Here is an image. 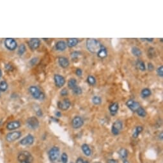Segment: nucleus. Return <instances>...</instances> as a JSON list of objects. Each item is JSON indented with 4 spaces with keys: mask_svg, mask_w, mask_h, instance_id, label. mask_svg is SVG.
I'll return each mask as SVG.
<instances>
[{
    "mask_svg": "<svg viewBox=\"0 0 163 163\" xmlns=\"http://www.w3.org/2000/svg\"><path fill=\"white\" fill-rule=\"evenodd\" d=\"M71 163H72V162H71Z\"/></svg>",
    "mask_w": 163,
    "mask_h": 163,
    "instance_id": "nucleus-48",
    "label": "nucleus"
},
{
    "mask_svg": "<svg viewBox=\"0 0 163 163\" xmlns=\"http://www.w3.org/2000/svg\"><path fill=\"white\" fill-rule=\"evenodd\" d=\"M55 47L56 49L58 51L63 52L64 51L66 50L67 46V43L63 40H59L56 42V45H55Z\"/></svg>",
    "mask_w": 163,
    "mask_h": 163,
    "instance_id": "nucleus-16",
    "label": "nucleus"
},
{
    "mask_svg": "<svg viewBox=\"0 0 163 163\" xmlns=\"http://www.w3.org/2000/svg\"><path fill=\"white\" fill-rule=\"evenodd\" d=\"M79 43V40L76 38H69L67 39V46L70 48H72L75 47Z\"/></svg>",
    "mask_w": 163,
    "mask_h": 163,
    "instance_id": "nucleus-20",
    "label": "nucleus"
},
{
    "mask_svg": "<svg viewBox=\"0 0 163 163\" xmlns=\"http://www.w3.org/2000/svg\"><path fill=\"white\" fill-rule=\"evenodd\" d=\"M37 115L39 116H42V111L41 110H39L38 111H37Z\"/></svg>",
    "mask_w": 163,
    "mask_h": 163,
    "instance_id": "nucleus-44",
    "label": "nucleus"
},
{
    "mask_svg": "<svg viewBox=\"0 0 163 163\" xmlns=\"http://www.w3.org/2000/svg\"><path fill=\"white\" fill-rule=\"evenodd\" d=\"M61 159H62V161L63 163H67L68 161V155L65 153H63L62 155Z\"/></svg>",
    "mask_w": 163,
    "mask_h": 163,
    "instance_id": "nucleus-36",
    "label": "nucleus"
},
{
    "mask_svg": "<svg viewBox=\"0 0 163 163\" xmlns=\"http://www.w3.org/2000/svg\"><path fill=\"white\" fill-rule=\"evenodd\" d=\"M126 106H127L128 108L132 111L136 112V110L140 107L141 105L138 102L136 101L134 99H129L126 102Z\"/></svg>",
    "mask_w": 163,
    "mask_h": 163,
    "instance_id": "nucleus-10",
    "label": "nucleus"
},
{
    "mask_svg": "<svg viewBox=\"0 0 163 163\" xmlns=\"http://www.w3.org/2000/svg\"><path fill=\"white\" fill-rule=\"evenodd\" d=\"M59 155V149L58 146H53L49 151V157L53 162L57 161Z\"/></svg>",
    "mask_w": 163,
    "mask_h": 163,
    "instance_id": "nucleus-5",
    "label": "nucleus"
},
{
    "mask_svg": "<svg viewBox=\"0 0 163 163\" xmlns=\"http://www.w3.org/2000/svg\"><path fill=\"white\" fill-rule=\"evenodd\" d=\"M54 81H55V86L59 88H62L66 83L65 78L62 75L58 74H55L54 75Z\"/></svg>",
    "mask_w": 163,
    "mask_h": 163,
    "instance_id": "nucleus-4",
    "label": "nucleus"
},
{
    "mask_svg": "<svg viewBox=\"0 0 163 163\" xmlns=\"http://www.w3.org/2000/svg\"><path fill=\"white\" fill-rule=\"evenodd\" d=\"M102 44L98 40L95 39H88L86 41V47L87 50L91 53H97L99 51Z\"/></svg>",
    "mask_w": 163,
    "mask_h": 163,
    "instance_id": "nucleus-1",
    "label": "nucleus"
},
{
    "mask_svg": "<svg viewBox=\"0 0 163 163\" xmlns=\"http://www.w3.org/2000/svg\"><path fill=\"white\" fill-rule=\"evenodd\" d=\"M152 95V91L148 88H143L141 91V96L143 99H146Z\"/></svg>",
    "mask_w": 163,
    "mask_h": 163,
    "instance_id": "nucleus-21",
    "label": "nucleus"
},
{
    "mask_svg": "<svg viewBox=\"0 0 163 163\" xmlns=\"http://www.w3.org/2000/svg\"></svg>",
    "mask_w": 163,
    "mask_h": 163,
    "instance_id": "nucleus-49",
    "label": "nucleus"
},
{
    "mask_svg": "<svg viewBox=\"0 0 163 163\" xmlns=\"http://www.w3.org/2000/svg\"><path fill=\"white\" fill-rule=\"evenodd\" d=\"M22 133L20 131H14L8 133L6 136V139L8 142H13L17 140L21 136Z\"/></svg>",
    "mask_w": 163,
    "mask_h": 163,
    "instance_id": "nucleus-12",
    "label": "nucleus"
},
{
    "mask_svg": "<svg viewBox=\"0 0 163 163\" xmlns=\"http://www.w3.org/2000/svg\"><path fill=\"white\" fill-rule=\"evenodd\" d=\"M136 67L139 70H140L141 71H145L146 70V65H145V62H143V61L140 60V59H138L137 60L136 63Z\"/></svg>",
    "mask_w": 163,
    "mask_h": 163,
    "instance_id": "nucleus-23",
    "label": "nucleus"
},
{
    "mask_svg": "<svg viewBox=\"0 0 163 163\" xmlns=\"http://www.w3.org/2000/svg\"><path fill=\"white\" fill-rule=\"evenodd\" d=\"M91 100H92L93 104H95V105H100L102 103V98L99 96H94V97H93Z\"/></svg>",
    "mask_w": 163,
    "mask_h": 163,
    "instance_id": "nucleus-30",
    "label": "nucleus"
},
{
    "mask_svg": "<svg viewBox=\"0 0 163 163\" xmlns=\"http://www.w3.org/2000/svg\"><path fill=\"white\" fill-rule=\"evenodd\" d=\"M28 45L32 51L36 50L40 46V40L38 38H32L28 42Z\"/></svg>",
    "mask_w": 163,
    "mask_h": 163,
    "instance_id": "nucleus-13",
    "label": "nucleus"
},
{
    "mask_svg": "<svg viewBox=\"0 0 163 163\" xmlns=\"http://www.w3.org/2000/svg\"><path fill=\"white\" fill-rule=\"evenodd\" d=\"M81 149H82L83 152L84 154H85L86 156H90L91 154V149H90V146H88L87 144H83V145L81 146Z\"/></svg>",
    "mask_w": 163,
    "mask_h": 163,
    "instance_id": "nucleus-22",
    "label": "nucleus"
},
{
    "mask_svg": "<svg viewBox=\"0 0 163 163\" xmlns=\"http://www.w3.org/2000/svg\"><path fill=\"white\" fill-rule=\"evenodd\" d=\"M68 94V91L67 88H63L62 90L60 91V95L61 96H63V97H65V96H67Z\"/></svg>",
    "mask_w": 163,
    "mask_h": 163,
    "instance_id": "nucleus-37",
    "label": "nucleus"
},
{
    "mask_svg": "<svg viewBox=\"0 0 163 163\" xmlns=\"http://www.w3.org/2000/svg\"><path fill=\"white\" fill-rule=\"evenodd\" d=\"M29 92L35 99L42 100L45 99V94L37 86H31L29 88Z\"/></svg>",
    "mask_w": 163,
    "mask_h": 163,
    "instance_id": "nucleus-2",
    "label": "nucleus"
},
{
    "mask_svg": "<svg viewBox=\"0 0 163 163\" xmlns=\"http://www.w3.org/2000/svg\"><path fill=\"white\" fill-rule=\"evenodd\" d=\"M119 110V104L118 102H113L109 106V111L112 116H114L117 113Z\"/></svg>",
    "mask_w": 163,
    "mask_h": 163,
    "instance_id": "nucleus-17",
    "label": "nucleus"
},
{
    "mask_svg": "<svg viewBox=\"0 0 163 163\" xmlns=\"http://www.w3.org/2000/svg\"><path fill=\"white\" fill-rule=\"evenodd\" d=\"M1 70H0V78H1Z\"/></svg>",
    "mask_w": 163,
    "mask_h": 163,
    "instance_id": "nucleus-46",
    "label": "nucleus"
},
{
    "mask_svg": "<svg viewBox=\"0 0 163 163\" xmlns=\"http://www.w3.org/2000/svg\"><path fill=\"white\" fill-rule=\"evenodd\" d=\"M119 155L120 157L123 159H126L128 156V151L127 150L126 148H121L119 151Z\"/></svg>",
    "mask_w": 163,
    "mask_h": 163,
    "instance_id": "nucleus-29",
    "label": "nucleus"
},
{
    "mask_svg": "<svg viewBox=\"0 0 163 163\" xmlns=\"http://www.w3.org/2000/svg\"><path fill=\"white\" fill-rule=\"evenodd\" d=\"M58 107L60 110L62 111H67L70 108L71 106L70 100L68 99L65 98L62 100H59L57 103Z\"/></svg>",
    "mask_w": 163,
    "mask_h": 163,
    "instance_id": "nucleus-6",
    "label": "nucleus"
},
{
    "mask_svg": "<svg viewBox=\"0 0 163 163\" xmlns=\"http://www.w3.org/2000/svg\"><path fill=\"white\" fill-rule=\"evenodd\" d=\"M142 39V40H146V41L147 42H152L154 41V39L153 38H150V39H148V38H145V39Z\"/></svg>",
    "mask_w": 163,
    "mask_h": 163,
    "instance_id": "nucleus-40",
    "label": "nucleus"
},
{
    "mask_svg": "<svg viewBox=\"0 0 163 163\" xmlns=\"http://www.w3.org/2000/svg\"><path fill=\"white\" fill-rule=\"evenodd\" d=\"M123 163H129V162L127 161V160L124 159V160H123Z\"/></svg>",
    "mask_w": 163,
    "mask_h": 163,
    "instance_id": "nucleus-45",
    "label": "nucleus"
},
{
    "mask_svg": "<svg viewBox=\"0 0 163 163\" xmlns=\"http://www.w3.org/2000/svg\"><path fill=\"white\" fill-rule=\"evenodd\" d=\"M123 128V123L120 120H116L113 123L111 127V132L114 135H118Z\"/></svg>",
    "mask_w": 163,
    "mask_h": 163,
    "instance_id": "nucleus-8",
    "label": "nucleus"
},
{
    "mask_svg": "<svg viewBox=\"0 0 163 163\" xmlns=\"http://www.w3.org/2000/svg\"><path fill=\"white\" fill-rule=\"evenodd\" d=\"M84 163H89L88 162V161H85V162H84Z\"/></svg>",
    "mask_w": 163,
    "mask_h": 163,
    "instance_id": "nucleus-47",
    "label": "nucleus"
},
{
    "mask_svg": "<svg viewBox=\"0 0 163 163\" xmlns=\"http://www.w3.org/2000/svg\"><path fill=\"white\" fill-rule=\"evenodd\" d=\"M84 125V120L81 116H76L72 119V126L74 129H78L81 128Z\"/></svg>",
    "mask_w": 163,
    "mask_h": 163,
    "instance_id": "nucleus-9",
    "label": "nucleus"
},
{
    "mask_svg": "<svg viewBox=\"0 0 163 163\" xmlns=\"http://www.w3.org/2000/svg\"><path fill=\"white\" fill-rule=\"evenodd\" d=\"M72 91H73L74 94H75V95H81L83 93V90L82 88H81V87L79 86H76L75 87V88H74V89H72Z\"/></svg>",
    "mask_w": 163,
    "mask_h": 163,
    "instance_id": "nucleus-31",
    "label": "nucleus"
},
{
    "mask_svg": "<svg viewBox=\"0 0 163 163\" xmlns=\"http://www.w3.org/2000/svg\"><path fill=\"white\" fill-rule=\"evenodd\" d=\"M131 53L134 56H136V57H139L142 55V51L138 47H132L131 49Z\"/></svg>",
    "mask_w": 163,
    "mask_h": 163,
    "instance_id": "nucleus-24",
    "label": "nucleus"
},
{
    "mask_svg": "<svg viewBox=\"0 0 163 163\" xmlns=\"http://www.w3.org/2000/svg\"><path fill=\"white\" fill-rule=\"evenodd\" d=\"M76 163H84V161L82 158L79 157L77 159L76 161Z\"/></svg>",
    "mask_w": 163,
    "mask_h": 163,
    "instance_id": "nucleus-42",
    "label": "nucleus"
},
{
    "mask_svg": "<svg viewBox=\"0 0 163 163\" xmlns=\"http://www.w3.org/2000/svg\"><path fill=\"white\" fill-rule=\"evenodd\" d=\"M17 159L20 163H32L33 159L30 152L28 151H23L19 154Z\"/></svg>",
    "mask_w": 163,
    "mask_h": 163,
    "instance_id": "nucleus-3",
    "label": "nucleus"
},
{
    "mask_svg": "<svg viewBox=\"0 0 163 163\" xmlns=\"http://www.w3.org/2000/svg\"><path fill=\"white\" fill-rule=\"evenodd\" d=\"M86 81H87V83H88L91 86H94L96 84V82H97L95 77H94V75H88V78H87Z\"/></svg>",
    "mask_w": 163,
    "mask_h": 163,
    "instance_id": "nucleus-28",
    "label": "nucleus"
},
{
    "mask_svg": "<svg viewBox=\"0 0 163 163\" xmlns=\"http://www.w3.org/2000/svg\"><path fill=\"white\" fill-rule=\"evenodd\" d=\"M26 125L30 129H35L39 126V120L35 116H32V117L29 118L27 120Z\"/></svg>",
    "mask_w": 163,
    "mask_h": 163,
    "instance_id": "nucleus-11",
    "label": "nucleus"
},
{
    "mask_svg": "<svg viewBox=\"0 0 163 163\" xmlns=\"http://www.w3.org/2000/svg\"><path fill=\"white\" fill-rule=\"evenodd\" d=\"M76 86H78V84H77V80L75 78H70V79L68 80V87L69 89H74Z\"/></svg>",
    "mask_w": 163,
    "mask_h": 163,
    "instance_id": "nucleus-25",
    "label": "nucleus"
},
{
    "mask_svg": "<svg viewBox=\"0 0 163 163\" xmlns=\"http://www.w3.org/2000/svg\"><path fill=\"white\" fill-rule=\"evenodd\" d=\"M143 128L142 126H137L136 127V129H135L134 131L133 132L132 137L134 138H137L138 137V136L140 134L141 132L143 131Z\"/></svg>",
    "mask_w": 163,
    "mask_h": 163,
    "instance_id": "nucleus-27",
    "label": "nucleus"
},
{
    "mask_svg": "<svg viewBox=\"0 0 163 163\" xmlns=\"http://www.w3.org/2000/svg\"><path fill=\"white\" fill-rule=\"evenodd\" d=\"M107 163H118V161L115 159H109L107 161Z\"/></svg>",
    "mask_w": 163,
    "mask_h": 163,
    "instance_id": "nucleus-41",
    "label": "nucleus"
},
{
    "mask_svg": "<svg viewBox=\"0 0 163 163\" xmlns=\"http://www.w3.org/2000/svg\"><path fill=\"white\" fill-rule=\"evenodd\" d=\"M55 115H56V117H61L62 116V113H61L60 111H56L55 113Z\"/></svg>",
    "mask_w": 163,
    "mask_h": 163,
    "instance_id": "nucleus-43",
    "label": "nucleus"
},
{
    "mask_svg": "<svg viewBox=\"0 0 163 163\" xmlns=\"http://www.w3.org/2000/svg\"><path fill=\"white\" fill-rule=\"evenodd\" d=\"M75 74H76L78 77H81L83 74L82 69H81V68H77V69L75 70Z\"/></svg>",
    "mask_w": 163,
    "mask_h": 163,
    "instance_id": "nucleus-38",
    "label": "nucleus"
},
{
    "mask_svg": "<svg viewBox=\"0 0 163 163\" xmlns=\"http://www.w3.org/2000/svg\"><path fill=\"white\" fill-rule=\"evenodd\" d=\"M5 47L10 51H14L17 48V44L15 39L12 38H7L5 40Z\"/></svg>",
    "mask_w": 163,
    "mask_h": 163,
    "instance_id": "nucleus-7",
    "label": "nucleus"
},
{
    "mask_svg": "<svg viewBox=\"0 0 163 163\" xmlns=\"http://www.w3.org/2000/svg\"><path fill=\"white\" fill-rule=\"evenodd\" d=\"M33 142H34V138H33V136L31 134H28L25 138H23L21 139L20 143L22 145H24V146H27V145H30L33 144Z\"/></svg>",
    "mask_w": 163,
    "mask_h": 163,
    "instance_id": "nucleus-15",
    "label": "nucleus"
},
{
    "mask_svg": "<svg viewBox=\"0 0 163 163\" xmlns=\"http://www.w3.org/2000/svg\"><path fill=\"white\" fill-rule=\"evenodd\" d=\"M58 64L63 68H67L70 65V62L68 59L65 56H59L58 59Z\"/></svg>",
    "mask_w": 163,
    "mask_h": 163,
    "instance_id": "nucleus-14",
    "label": "nucleus"
},
{
    "mask_svg": "<svg viewBox=\"0 0 163 163\" xmlns=\"http://www.w3.org/2000/svg\"><path fill=\"white\" fill-rule=\"evenodd\" d=\"M148 70L152 72L154 70V65H153L152 63H148Z\"/></svg>",
    "mask_w": 163,
    "mask_h": 163,
    "instance_id": "nucleus-39",
    "label": "nucleus"
},
{
    "mask_svg": "<svg viewBox=\"0 0 163 163\" xmlns=\"http://www.w3.org/2000/svg\"><path fill=\"white\" fill-rule=\"evenodd\" d=\"M136 113L138 114V115H139L140 117L144 118L146 116V110H145L143 107H142V106H140V107H139V108L136 110Z\"/></svg>",
    "mask_w": 163,
    "mask_h": 163,
    "instance_id": "nucleus-26",
    "label": "nucleus"
},
{
    "mask_svg": "<svg viewBox=\"0 0 163 163\" xmlns=\"http://www.w3.org/2000/svg\"><path fill=\"white\" fill-rule=\"evenodd\" d=\"M25 52H26L25 45H24V44H22L20 45L19 47L18 54L20 55V56H21V55H23Z\"/></svg>",
    "mask_w": 163,
    "mask_h": 163,
    "instance_id": "nucleus-33",
    "label": "nucleus"
},
{
    "mask_svg": "<svg viewBox=\"0 0 163 163\" xmlns=\"http://www.w3.org/2000/svg\"><path fill=\"white\" fill-rule=\"evenodd\" d=\"M79 55H81V53L79 51H74L72 53H71L70 56L72 59H76L79 56Z\"/></svg>",
    "mask_w": 163,
    "mask_h": 163,
    "instance_id": "nucleus-35",
    "label": "nucleus"
},
{
    "mask_svg": "<svg viewBox=\"0 0 163 163\" xmlns=\"http://www.w3.org/2000/svg\"><path fill=\"white\" fill-rule=\"evenodd\" d=\"M8 88V84L5 81H2L0 83V91H5Z\"/></svg>",
    "mask_w": 163,
    "mask_h": 163,
    "instance_id": "nucleus-32",
    "label": "nucleus"
},
{
    "mask_svg": "<svg viewBox=\"0 0 163 163\" xmlns=\"http://www.w3.org/2000/svg\"><path fill=\"white\" fill-rule=\"evenodd\" d=\"M107 55H108V53H107V49H106L105 46L102 45L98 53H97V56H98L99 58H101V59H104V58L107 57Z\"/></svg>",
    "mask_w": 163,
    "mask_h": 163,
    "instance_id": "nucleus-18",
    "label": "nucleus"
},
{
    "mask_svg": "<svg viewBox=\"0 0 163 163\" xmlns=\"http://www.w3.org/2000/svg\"><path fill=\"white\" fill-rule=\"evenodd\" d=\"M157 74L159 77H161V78H162L163 77V66L162 65H161L160 67H159L156 70Z\"/></svg>",
    "mask_w": 163,
    "mask_h": 163,
    "instance_id": "nucleus-34",
    "label": "nucleus"
},
{
    "mask_svg": "<svg viewBox=\"0 0 163 163\" xmlns=\"http://www.w3.org/2000/svg\"><path fill=\"white\" fill-rule=\"evenodd\" d=\"M20 126H21V123L19 121H12L7 123V129L10 131L14 130V129H18Z\"/></svg>",
    "mask_w": 163,
    "mask_h": 163,
    "instance_id": "nucleus-19",
    "label": "nucleus"
}]
</instances>
